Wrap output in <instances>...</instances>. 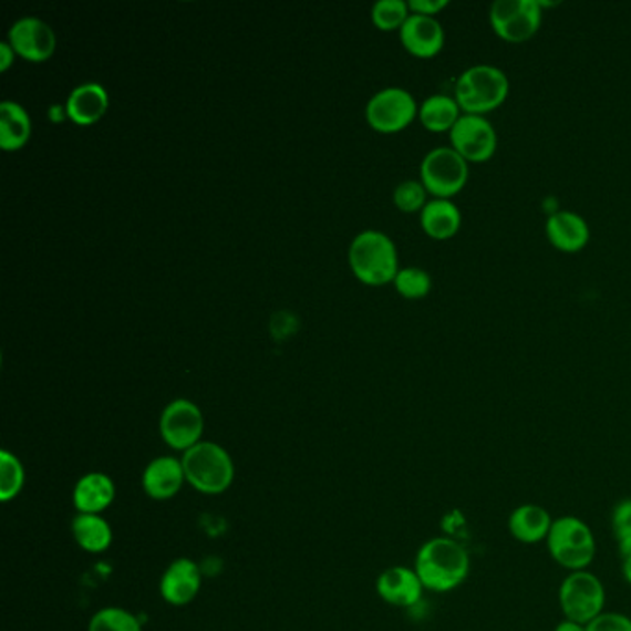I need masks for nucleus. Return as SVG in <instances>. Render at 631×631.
<instances>
[{"label":"nucleus","mask_w":631,"mask_h":631,"mask_svg":"<svg viewBox=\"0 0 631 631\" xmlns=\"http://www.w3.org/2000/svg\"><path fill=\"white\" fill-rule=\"evenodd\" d=\"M415 570L424 589L434 592L454 591L467 580L470 556L452 537H434L418 550Z\"/></svg>","instance_id":"nucleus-1"},{"label":"nucleus","mask_w":631,"mask_h":631,"mask_svg":"<svg viewBox=\"0 0 631 631\" xmlns=\"http://www.w3.org/2000/svg\"><path fill=\"white\" fill-rule=\"evenodd\" d=\"M349 263L355 278L372 288L395 282L401 271L395 242L380 230L361 231L354 237L350 242Z\"/></svg>","instance_id":"nucleus-2"},{"label":"nucleus","mask_w":631,"mask_h":631,"mask_svg":"<svg viewBox=\"0 0 631 631\" xmlns=\"http://www.w3.org/2000/svg\"><path fill=\"white\" fill-rule=\"evenodd\" d=\"M508 74L490 63H476L465 69L456 80L454 99L463 113L487 115L500 107L509 95Z\"/></svg>","instance_id":"nucleus-3"},{"label":"nucleus","mask_w":631,"mask_h":631,"mask_svg":"<svg viewBox=\"0 0 631 631\" xmlns=\"http://www.w3.org/2000/svg\"><path fill=\"white\" fill-rule=\"evenodd\" d=\"M182 465L187 484H192L204 495L225 493L236 476L230 454L223 446L209 441H200L198 445L184 452Z\"/></svg>","instance_id":"nucleus-4"},{"label":"nucleus","mask_w":631,"mask_h":631,"mask_svg":"<svg viewBox=\"0 0 631 631\" xmlns=\"http://www.w3.org/2000/svg\"><path fill=\"white\" fill-rule=\"evenodd\" d=\"M547 547L554 561L570 572L589 569L597 554V541L591 528L578 517H559L554 520Z\"/></svg>","instance_id":"nucleus-5"},{"label":"nucleus","mask_w":631,"mask_h":631,"mask_svg":"<svg viewBox=\"0 0 631 631\" xmlns=\"http://www.w3.org/2000/svg\"><path fill=\"white\" fill-rule=\"evenodd\" d=\"M467 159L452 147H435L421 162V182L434 198H454L467 186Z\"/></svg>","instance_id":"nucleus-6"},{"label":"nucleus","mask_w":631,"mask_h":631,"mask_svg":"<svg viewBox=\"0 0 631 631\" xmlns=\"http://www.w3.org/2000/svg\"><path fill=\"white\" fill-rule=\"evenodd\" d=\"M559 606L565 619L587 625L603 613L606 589L598 576L589 570H576L561 581Z\"/></svg>","instance_id":"nucleus-7"},{"label":"nucleus","mask_w":631,"mask_h":631,"mask_svg":"<svg viewBox=\"0 0 631 631\" xmlns=\"http://www.w3.org/2000/svg\"><path fill=\"white\" fill-rule=\"evenodd\" d=\"M489 23L501 40L525 43L541 29L539 0H495L489 8Z\"/></svg>","instance_id":"nucleus-8"},{"label":"nucleus","mask_w":631,"mask_h":631,"mask_svg":"<svg viewBox=\"0 0 631 631\" xmlns=\"http://www.w3.org/2000/svg\"><path fill=\"white\" fill-rule=\"evenodd\" d=\"M366 123L382 134H395L418 117L415 96L404 87H385L371 96L365 107Z\"/></svg>","instance_id":"nucleus-9"},{"label":"nucleus","mask_w":631,"mask_h":631,"mask_svg":"<svg viewBox=\"0 0 631 631\" xmlns=\"http://www.w3.org/2000/svg\"><path fill=\"white\" fill-rule=\"evenodd\" d=\"M451 147L468 164H485L496 154L498 134L485 115L463 113L451 132Z\"/></svg>","instance_id":"nucleus-10"},{"label":"nucleus","mask_w":631,"mask_h":631,"mask_svg":"<svg viewBox=\"0 0 631 631\" xmlns=\"http://www.w3.org/2000/svg\"><path fill=\"white\" fill-rule=\"evenodd\" d=\"M159 434L170 448L180 452L189 451L198 445L203 437V412L192 401L176 399L165 406L159 417Z\"/></svg>","instance_id":"nucleus-11"},{"label":"nucleus","mask_w":631,"mask_h":631,"mask_svg":"<svg viewBox=\"0 0 631 631\" xmlns=\"http://www.w3.org/2000/svg\"><path fill=\"white\" fill-rule=\"evenodd\" d=\"M8 43L29 62H46L56 51V34L40 18H21L8 32Z\"/></svg>","instance_id":"nucleus-12"},{"label":"nucleus","mask_w":631,"mask_h":631,"mask_svg":"<svg viewBox=\"0 0 631 631\" xmlns=\"http://www.w3.org/2000/svg\"><path fill=\"white\" fill-rule=\"evenodd\" d=\"M200 583L203 575L198 565L193 559L180 558L173 561L165 570L159 581V592L165 602L182 608L197 598Z\"/></svg>","instance_id":"nucleus-13"},{"label":"nucleus","mask_w":631,"mask_h":631,"mask_svg":"<svg viewBox=\"0 0 631 631\" xmlns=\"http://www.w3.org/2000/svg\"><path fill=\"white\" fill-rule=\"evenodd\" d=\"M445 29L437 18L412 13L401 29V41L417 58H434L445 46Z\"/></svg>","instance_id":"nucleus-14"},{"label":"nucleus","mask_w":631,"mask_h":631,"mask_svg":"<svg viewBox=\"0 0 631 631\" xmlns=\"http://www.w3.org/2000/svg\"><path fill=\"white\" fill-rule=\"evenodd\" d=\"M182 459L173 456L156 457L143 470L142 485L145 495L153 500H170L186 484Z\"/></svg>","instance_id":"nucleus-15"},{"label":"nucleus","mask_w":631,"mask_h":631,"mask_svg":"<svg viewBox=\"0 0 631 631\" xmlns=\"http://www.w3.org/2000/svg\"><path fill=\"white\" fill-rule=\"evenodd\" d=\"M376 591L385 603L395 608H412L423 597L424 586L417 570L390 567L377 576Z\"/></svg>","instance_id":"nucleus-16"},{"label":"nucleus","mask_w":631,"mask_h":631,"mask_svg":"<svg viewBox=\"0 0 631 631\" xmlns=\"http://www.w3.org/2000/svg\"><path fill=\"white\" fill-rule=\"evenodd\" d=\"M548 241L552 242V247L558 248L561 252H580L581 248L587 247V242L591 239V228L580 214L569 211V209H559L554 211L547 219L545 225Z\"/></svg>","instance_id":"nucleus-17"},{"label":"nucleus","mask_w":631,"mask_h":631,"mask_svg":"<svg viewBox=\"0 0 631 631\" xmlns=\"http://www.w3.org/2000/svg\"><path fill=\"white\" fill-rule=\"evenodd\" d=\"M107 106H110V96L106 87L96 82L76 85L65 102L69 118L80 126L99 123L107 112Z\"/></svg>","instance_id":"nucleus-18"},{"label":"nucleus","mask_w":631,"mask_h":631,"mask_svg":"<svg viewBox=\"0 0 631 631\" xmlns=\"http://www.w3.org/2000/svg\"><path fill=\"white\" fill-rule=\"evenodd\" d=\"M115 500V484L104 473H90L74 485L73 501L79 514L101 515Z\"/></svg>","instance_id":"nucleus-19"},{"label":"nucleus","mask_w":631,"mask_h":631,"mask_svg":"<svg viewBox=\"0 0 631 631\" xmlns=\"http://www.w3.org/2000/svg\"><path fill=\"white\" fill-rule=\"evenodd\" d=\"M552 515L548 509L537 504H523L509 515V531L519 542L537 545L547 541L548 534L552 530Z\"/></svg>","instance_id":"nucleus-20"},{"label":"nucleus","mask_w":631,"mask_h":631,"mask_svg":"<svg viewBox=\"0 0 631 631\" xmlns=\"http://www.w3.org/2000/svg\"><path fill=\"white\" fill-rule=\"evenodd\" d=\"M462 211L452 198H432L421 211V226L435 241H446L462 228Z\"/></svg>","instance_id":"nucleus-21"},{"label":"nucleus","mask_w":631,"mask_h":631,"mask_svg":"<svg viewBox=\"0 0 631 631\" xmlns=\"http://www.w3.org/2000/svg\"><path fill=\"white\" fill-rule=\"evenodd\" d=\"M32 136V118L19 102L0 104V147L12 153L23 148Z\"/></svg>","instance_id":"nucleus-22"},{"label":"nucleus","mask_w":631,"mask_h":631,"mask_svg":"<svg viewBox=\"0 0 631 631\" xmlns=\"http://www.w3.org/2000/svg\"><path fill=\"white\" fill-rule=\"evenodd\" d=\"M462 115V107L456 99L445 93L428 96L423 104H418V121L426 131L435 134L451 132Z\"/></svg>","instance_id":"nucleus-23"},{"label":"nucleus","mask_w":631,"mask_h":631,"mask_svg":"<svg viewBox=\"0 0 631 631\" xmlns=\"http://www.w3.org/2000/svg\"><path fill=\"white\" fill-rule=\"evenodd\" d=\"M73 537L85 552L99 554L112 545L113 531L101 515L79 514L73 520Z\"/></svg>","instance_id":"nucleus-24"},{"label":"nucleus","mask_w":631,"mask_h":631,"mask_svg":"<svg viewBox=\"0 0 631 631\" xmlns=\"http://www.w3.org/2000/svg\"><path fill=\"white\" fill-rule=\"evenodd\" d=\"M24 485L23 463L12 452H0V500L7 501L18 498Z\"/></svg>","instance_id":"nucleus-25"},{"label":"nucleus","mask_w":631,"mask_h":631,"mask_svg":"<svg viewBox=\"0 0 631 631\" xmlns=\"http://www.w3.org/2000/svg\"><path fill=\"white\" fill-rule=\"evenodd\" d=\"M410 15L412 12L404 0H377L372 4V23L384 32L401 30Z\"/></svg>","instance_id":"nucleus-26"},{"label":"nucleus","mask_w":631,"mask_h":631,"mask_svg":"<svg viewBox=\"0 0 631 631\" xmlns=\"http://www.w3.org/2000/svg\"><path fill=\"white\" fill-rule=\"evenodd\" d=\"M87 631H142V622L126 609L106 608L93 614Z\"/></svg>","instance_id":"nucleus-27"},{"label":"nucleus","mask_w":631,"mask_h":631,"mask_svg":"<svg viewBox=\"0 0 631 631\" xmlns=\"http://www.w3.org/2000/svg\"><path fill=\"white\" fill-rule=\"evenodd\" d=\"M395 288L407 300H421L432 291V277L421 267H404L395 278Z\"/></svg>","instance_id":"nucleus-28"},{"label":"nucleus","mask_w":631,"mask_h":631,"mask_svg":"<svg viewBox=\"0 0 631 631\" xmlns=\"http://www.w3.org/2000/svg\"><path fill=\"white\" fill-rule=\"evenodd\" d=\"M428 195L423 182L404 180L395 187L393 203L404 214H415V211H423L424 206L428 204Z\"/></svg>","instance_id":"nucleus-29"},{"label":"nucleus","mask_w":631,"mask_h":631,"mask_svg":"<svg viewBox=\"0 0 631 631\" xmlns=\"http://www.w3.org/2000/svg\"><path fill=\"white\" fill-rule=\"evenodd\" d=\"M587 631H631V619L624 613L603 611L586 625Z\"/></svg>","instance_id":"nucleus-30"},{"label":"nucleus","mask_w":631,"mask_h":631,"mask_svg":"<svg viewBox=\"0 0 631 631\" xmlns=\"http://www.w3.org/2000/svg\"><path fill=\"white\" fill-rule=\"evenodd\" d=\"M611 526L617 541H628L631 539V498L619 501L613 509Z\"/></svg>","instance_id":"nucleus-31"},{"label":"nucleus","mask_w":631,"mask_h":631,"mask_svg":"<svg viewBox=\"0 0 631 631\" xmlns=\"http://www.w3.org/2000/svg\"><path fill=\"white\" fill-rule=\"evenodd\" d=\"M407 7H410V12L412 13L435 18V15H439L448 7V0H410Z\"/></svg>","instance_id":"nucleus-32"},{"label":"nucleus","mask_w":631,"mask_h":631,"mask_svg":"<svg viewBox=\"0 0 631 631\" xmlns=\"http://www.w3.org/2000/svg\"><path fill=\"white\" fill-rule=\"evenodd\" d=\"M15 54L18 52L13 51V46L8 41L0 43V71H8V69L12 68Z\"/></svg>","instance_id":"nucleus-33"},{"label":"nucleus","mask_w":631,"mask_h":631,"mask_svg":"<svg viewBox=\"0 0 631 631\" xmlns=\"http://www.w3.org/2000/svg\"><path fill=\"white\" fill-rule=\"evenodd\" d=\"M554 631H587V628L583 624H578V622L565 619L556 625V630Z\"/></svg>","instance_id":"nucleus-34"},{"label":"nucleus","mask_w":631,"mask_h":631,"mask_svg":"<svg viewBox=\"0 0 631 631\" xmlns=\"http://www.w3.org/2000/svg\"><path fill=\"white\" fill-rule=\"evenodd\" d=\"M65 115H68V107L65 106L60 107L58 106V104L56 106L51 107V118L52 121H54V123H62L63 117H65Z\"/></svg>","instance_id":"nucleus-35"},{"label":"nucleus","mask_w":631,"mask_h":631,"mask_svg":"<svg viewBox=\"0 0 631 631\" xmlns=\"http://www.w3.org/2000/svg\"><path fill=\"white\" fill-rule=\"evenodd\" d=\"M622 576H624V580L631 586V556L630 558L622 559Z\"/></svg>","instance_id":"nucleus-36"}]
</instances>
